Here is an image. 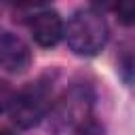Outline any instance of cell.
I'll list each match as a JSON object with an SVG mask.
<instances>
[{
    "instance_id": "1",
    "label": "cell",
    "mask_w": 135,
    "mask_h": 135,
    "mask_svg": "<svg viewBox=\"0 0 135 135\" xmlns=\"http://www.w3.org/2000/svg\"><path fill=\"white\" fill-rule=\"evenodd\" d=\"M95 93L86 82H72L49 112L51 135H76V131L93 116Z\"/></svg>"
},
{
    "instance_id": "2",
    "label": "cell",
    "mask_w": 135,
    "mask_h": 135,
    "mask_svg": "<svg viewBox=\"0 0 135 135\" xmlns=\"http://www.w3.org/2000/svg\"><path fill=\"white\" fill-rule=\"evenodd\" d=\"M65 42L78 57H95L108 44L110 30L101 13L93 8L76 11L65 25Z\"/></svg>"
},
{
    "instance_id": "3",
    "label": "cell",
    "mask_w": 135,
    "mask_h": 135,
    "mask_svg": "<svg viewBox=\"0 0 135 135\" xmlns=\"http://www.w3.org/2000/svg\"><path fill=\"white\" fill-rule=\"evenodd\" d=\"M53 108V86L42 76L34 82H27L23 89L15 93V101L11 105V120L19 129H32Z\"/></svg>"
},
{
    "instance_id": "4",
    "label": "cell",
    "mask_w": 135,
    "mask_h": 135,
    "mask_svg": "<svg viewBox=\"0 0 135 135\" xmlns=\"http://www.w3.org/2000/svg\"><path fill=\"white\" fill-rule=\"evenodd\" d=\"M32 65V51L23 38L11 32L0 34V68L8 74H23Z\"/></svg>"
},
{
    "instance_id": "5",
    "label": "cell",
    "mask_w": 135,
    "mask_h": 135,
    "mask_svg": "<svg viewBox=\"0 0 135 135\" xmlns=\"http://www.w3.org/2000/svg\"><path fill=\"white\" fill-rule=\"evenodd\" d=\"M30 34L38 46L51 49V46L59 44V40L65 36V23L57 11H42L32 17Z\"/></svg>"
},
{
    "instance_id": "6",
    "label": "cell",
    "mask_w": 135,
    "mask_h": 135,
    "mask_svg": "<svg viewBox=\"0 0 135 135\" xmlns=\"http://www.w3.org/2000/svg\"><path fill=\"white\" fill-rule=\"evenodd\" d=\"M116 72L124 84L135 82V49L133 46H122L116 55Z\"/></svg>"
},
{
    "instance_id": "7",
    "label": "cell",
    "mask_w": 135,
    "mask_h": 135,
    "mask_svg": "<svg viewBox=\"0 0 135 135\" xmlns=\"http://www.w3.org/2000/svg\"><path fill=\"white\" fill-rule=\"evenodd\" d=\"M114 13L122 25H133L135 23V0H118L114 6Z\"/></svg>"
},
{
    "instance_id": "8",
    "label": "cell",
    "mask_w": 135,
    "mask_h": 135,
    "mask_svg": "<svg viewBox=\"0 0 135 135\" xmlns=\"http://www.w3.org/2000/svg\"><path fill=\"white\" fill-rule=\"evenodd\" d=\"M13 101H15V89L6 80H0V114L8 112Z\"/></svg>"
},
{
    "instance_id": "9",
    "label": "cell",
    "mask_w": 135,
    "mask_h": 135,
    "mask_svg": "<svg viewBox=\"0 0 135 135\" xmlns=\"http://www.w3.org/2000/svg\"><path fill=\"white\" fill-rule=\"evenodd\" d=\"M76 135H105V127H103L95 116H91V118L76 131Z\"/></svg>"
},
{
    "instance_id": "10",
    "label": "cell",
    "mask_w": 135,
    "mask_h": 135,
    "mask_svg": "<svg viewBox=\"0 0 135 135\" xmlns=\"http://www.w3.org/2000/svg\"><path fill=\"white\" fill-rule=\"evenodd\" d=\"M116 2L118 0H91V6H93V11L103 13V11H114Z\"/></svg>"
},
{
    "instance_id": "11",
    "label": "cell",
    "mask_w": 135,
    "mask_h": 135,
    "mask_svg": "<svg viewBox=\"0 0 135 135\" xmlns=\"http://www.w3.org/2000/svg\"><path fill=\"white\" fill-rule=\"evenodd\" d=\"M11 2L17 4V6L27 8V6H42V4H46V2H51V0H11Z\"/></svg>"
},
{
    "instance_id": "12",
    "label": "cell",
    "mask_w": 135,
    "mask_h": 135,
    "mask_svg": "<svg viewBox=\"0 0 135 135\" xmlns=\"http://www.w3.org/2000/svg\"><path fill=\"white\" fill-rule=\"evenodd\" d=\"M0 135H17L15 131H11V129H4V127H0Z\"/></svg>"
}]
</instances>
